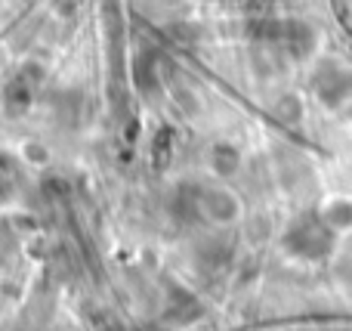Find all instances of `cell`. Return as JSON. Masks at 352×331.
<instances>
[{
	"mask_svg": "<svg viewBox=\"0 0 352 331\" xmlns=\"http://www.w3.org/2000/svg\"><path fill=\"white\" fill-rule=\"evenodd\" d=\"M337 239H340V235L322 220L318 211H306V214H300L297 220L287 226L285 248L291 257L306 260V264H318V260L331 257Z\"/></svg>",
	"mask_w": 352,
	"mask_h": 331,
	"instance_id": "1",
	"label": "cell"
},
{
	"mask_svg": "<svg viewBox=\"0 0 352 331\" xmlns=\"http://www.w3.org/2000/svg\"><path fill=\"white\" fill-rule=\"evenodd\" d=\"M312 93L324 109H340L352 103V68L337 59H328L312 74Z\"/></svg>",
	"mask_w": 352,
	"mask_h": 331,
	"instance_id": "2",
	"label": "cell"
},
{
	"mask_svg": "<svg viewBox=\"0 0 352 331\" xmlns=\"http://www.w3.org/2000/svg\"><path fill=\"white\" fill-rule=\"evenodd\" d=\"M201 211H204L207 220L219 223V226H226V223H235L238 214H241V204H238V198L232 195L229 189H223V186H210V189L201 192Z\"/></svg>",
	"mask_w": 352,
	"mask_h": 331,
	"instance_id": "3",
	"label": "cell"
},
{
	"mask_svg": "<svg viewBox=\"0 0 352 331\" xmlns=\"http://www.w3.org/2000/svg\"><path fill=\"white\" fill-rule=\"evenodd\" d=\"M318 214H322V220L328 223V226L334 229L337 235L352 233V198H349V195H334V198H328V202L318 208Z\"/></svg>",
	"mask_w": 352,
	"mask_h": 331,
	"instance_id": "4",
	"label": "cell"
},
{
	"mask_svg": "<svg viewBox=\"0 0 352 331\" xmlns=\"http://www.w3.org/2000/svg\"><path fill=\"white\" fill-rule=\"evenodd\" d=\"M210 167L217 171V177H232V173L241 167V155H238L232 146L219 142V146L210 149Z\"/></svg>",
	"mask_w": 352,
	"mask_h": 331,
	"instance_id": "5",
	"label": "cell"
},
{
	"mask_svg": "<svg viewBox=\"0 0 352 331\" xmlns=\"http://www.w3.org/2000/svg\"><path fill=\"white\" fill-rule=\"evenodd\" d=\"M278 111H281V121L285 124H297L303 118V105H300L297 96H281L278 99Z\"/></svg>",
	"mask_w": 352,
	"mask_h": 331,
	"instance_id": "6",
	"label": "cell"
}]
</instances>
